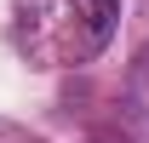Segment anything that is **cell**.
<instances>
[{"instance_id": "1", "label": "cell", "mask_w": 149, "mask_h": 143, "mask_svg": "<svg viewBox=\"0 0 149 143\" xmlns=\"http://www.w3.org/2000/svg\"><path fill=\"white\" fill-rule=\"evenodd\" d=\"M120 29V0H17L12 46L35 69H80Z\"/></svg>"}]
</instances>
